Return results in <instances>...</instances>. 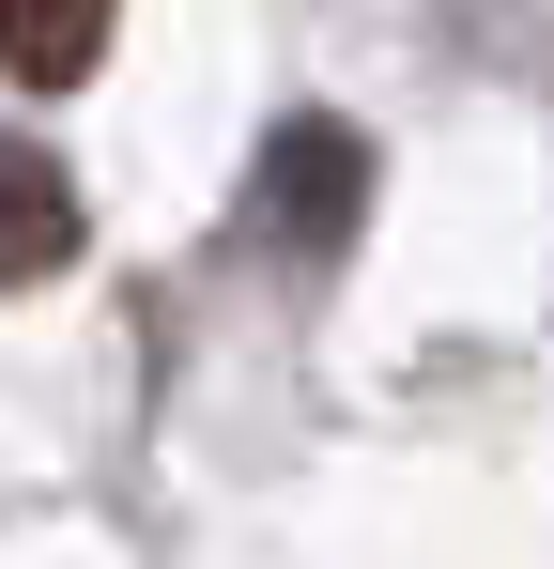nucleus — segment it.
Here are the masks:
<instances>
[{"mask_svg": "<svg viewBox=\"0 0 554 569\" xmlns=\"http://www.w3.org/2000/svg\"><path fill=\"white\" fill-rule=\"evenodd\" d=\"M355 200H369L355 123H277V154H263V231L293 247V262H339V247H355Z\"/></svg>", "mask_w": 554, "mask_h": 569, "instance_id": "f257e3e1", "label": "nucleus"}, {"mask_svg": "<svg viewBox=\"0 0 554 569\" xmlns=\"http://www.w3.org/2000/svg\"><path fill=\"white\" fill-rule=\"evenodd\" d=\"M108 16L123 0H0V78L16 93H78L92 62H108Z\"/></svg>", "mask_w": 554, "mask_h": 569, "instance_id": "7ed1b4c3", "label": "nucleus"}, {"mask_svg": "<svg viewBox=\"0 0 554 569\" xmlns=\"http://www.w3.org/2000/svg\"><path fill=\"white\" fill-rule=\"evenodd\" d=\"M62 262H78V186H62V154L0 139V292L62 278Z\"/></svg>", "mask_w": 554, "mask_h": 569, "instance_id": "f03ea898", "label": "nucleus"}]
</instances>
